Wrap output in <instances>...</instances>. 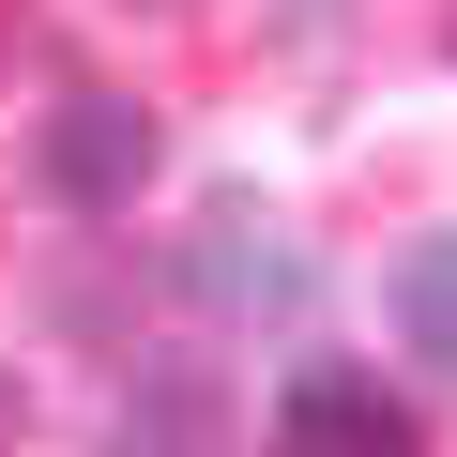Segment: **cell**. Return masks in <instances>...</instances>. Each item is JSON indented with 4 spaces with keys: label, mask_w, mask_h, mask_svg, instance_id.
Wrapping results in <instances>:
<instances>
[{
    "label": "cell",
    "mask_w": 457,
    "mask_h": 457,
    "mask_svg": "<svg viewBox=\"0 0 457 457\" xmlns=\"http://www.w3.org/2000/svg\"><path fill=\"white\" fill-rule=\"evenodd\" d=\"M153 153H168V137H153L137 92H62V107L31 122V183H46L62 213H122V198L153 183Z\"/></svg>",
    "instance_id": "cell-1"
},
{
    "label": "cell",
    "mask_w": 457,
    "mask_h": 457,
    "mask_svg": "<svg viewBox=\"0 0 457 457\" xmlns=\"http://www.w3.org/2000/svg\"><path fill=\"white\" fill-rule=\"evenodd\" d=\"M168 275H183V290H198L213 320H290V305L320 290V260L290 245V228H275L260 198H213V213L183 228V260H168Z\"/></svg>",
    "instance_id": "cell-2"
},
{
    "label": "cell",
    "mask_w": 457,
    "mask_h": 457,
    "mask_svg": "<svg viewBox=\"0 0 457 457\" xmlns=\"http://www.w3.org/2000/svg\"><path fill=\"white\" fill-rule=\"evenodd\" d=\"M107 457H228V366L213 351H137L122 411H107Z\"/></svg>",
    "instance_id": "cell-3"
},
{
    "label": "cell",
    "mask_w": 457,
    "mask_h": 457,
    "mask_svg": "<svg viewBox=\"0 0 457 457\" xmlns=\"http://www.w3.org/2000/svg\"><path fill=\"white\" fill-rule=\"evenodd\" d=\"M275 457H427V442H411V411L381 396V366H336V351H320V366L275 381Z\"/></svg>",
    "instance_id": "cell-4"
},
{
    "label": "cell",
    "mask_w": 457,
    "mask_h": 457,
    "mask_svg": "<svg viewBox=\"0 0 457 457\" xmlns=\"http://www.w3.org/2000/svg\"><path fill=\"white\" fill-rule=\"evenodd\" d=\"M381 305H396V336H411L427 366H457V228H427V245H396Z\"/></svg>",
    "instance_id": "cell-5"
},
{
    "label": "cell",
    "mask_w": 457,
    "mask_h": 457,
    "mask_svg": "<svg viewBox=\"0 0 457 457\" xmlns=\"http://www.w3.org/2000/svg\"><path fill=\"white\" fill-rule=\"evenodd\" d=\"M0 62H16V0H0Z\"/></svg>",
    "instance_id": "cell-6"
}]
</instances>
